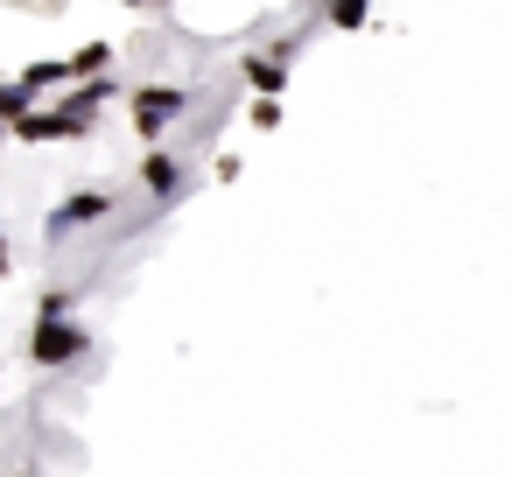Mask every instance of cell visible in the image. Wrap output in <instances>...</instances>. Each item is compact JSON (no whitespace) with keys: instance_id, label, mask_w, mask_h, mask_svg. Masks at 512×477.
Segmentation results:
<instances>
[{"instance_id":"cell-9","label":"cell","mask_w":512,"mask_h":477,"mask_svg":"<svg viewBox=\"0 0 512 477\" xmlns=\"http://www.w3.org/2000/svg\"><path fill=\"white\" fill-rule=\"evenodd\" d=\"M15 85H22L29 99H50V92H64V85H71V64H64V57H36Z\"/></svg>"},{"instance_id":"cell-8","label":"cell","mask_w":512,"mask_h":477,"mask_svg":"<svg viewBox=\"0 0 512 477\" xmlns=\"http://www.w3.org/2000/svg\"><path fill=\"white\" fill-rule=\"evenodd\" d=\"M64 64H71V85H85V78H106V71L120 64V50H113V43L99 36V43H78V50H71Z\"/></svg>"},{"instance_id":"cell-1","label":"cell","mask_w":512,"mask_h":477,"mask_svg":"<svg viewBox=\"0 0 512 477\" xmlns=\"http://www.w3.org/2000/svg\"><path fill=\"white\" fill-rule=\"evenodd\" d=\"M190 106H197V92H190V85H169V78H162V85H127V127H134L148 148H162V141H169V127H176Z\"/></svg>"},{"instance_id":"cell-10","label":"cell","mask_w":512,"mask_h":477,"mask_svg":"<svg viewBox=\"0 0 512 477\" xmlns=\"http://www.w3.org/2000/svg\"><path fill=\"white\" fill-rule=\"evenodd\" d=\"M29 106H36V99H29L15 78H0V141H15V120H22Z\"/></svg>"},{"instance_id":"cell-11","label":"cell","mask_w":512,"mask_h":477,"mask_svg":"<svg viewBox=\"0 0 512 477\" xmlns=\"http://www.w3.org/2000/svg\"><path fill=\"white\" fill-rule=\"evenodd\" d=\"M330 29H372V0H323Z\"/></svg>"},{"instance_id":"cell-17","label":"cell","mask_w":512,"mask_h":477,"mask_svg":"<svg viewBox=\"0 0 512 477\" xmlns=\"http://www.w3.org/2000/svg\"><path fill=\"white\" fill-rule=\"evenodd\" d=\"M8 267H15V260H8V253H0V281H8Z\"/></svg>"},{"instance_id":"cell-13","label":"cell","mask_w":512,"mask_h":477,"mask_svg":"<svg viewBox=\"0 0 512 477\" xmlns=\"http://www.w3.org/2000/svg\"><path fill=\"white\" fill-rule=\"evenodd\" d=\"M246 120H253L260 134H274V127H281V99H253V106H246Z\"/></svg>"},{"instance_id":"cell-18","label":"cell","mask_w":512,"mask_h":477,"mask_svg":"<svg viewBox=\"0 0 512 477\" xmlns=\"http://www.w3.org/2000/svg\"><path fill=\"white\" fill-rule=\"evenodd\" d=\"M43 8H71V0H43Z\"/></svg>"},{"instance_id":"cell-3","label":"cell","mask_w":512,"mask_h":477,"mask_svg":"<svg viewBox=\"0 0 512 477\" xmlns=\"http://www.w3.org/2000/svg\"><path fill=\"white\" fill-rule=\"evenodd\" d=\"M134 183L148 190V204H155V211H169V204H176V197L190 190V155L162 141V148H148V155H141V169H134Z\"/></svg>"},{"instance_id":"cell-14","label":"cell","mask_w":512,"mask_h":477,"mask_svg":"<svg viewBox=\"0 0 512 477\" xmlns=\"http://www.w3.org/2000/svg\"><path fill=\"white\" fill-rule=\"evenodd\" d=\"M267 57H281V64L295 71V57H302V29H288V36H274V43H267Z\"/></svg>"},{"instance_id":"cell-5","label":"cell","mask_w":512,"mask_h":477,"mask_svg":"<svg viewBox=\"0 0 512 477\" xmlns=\"http://www.w3.org/2000/svg\"><path fill=\"white\" fill-rule=\"evenodd\" d=\"M92 351V337L64 316V323H36L29 330V365H43V372H57V365H78Z\"/></svg>"},{"instance_id":"cell-15","label":"cell","mask_w":512,"mask_h":477,"mask_svg":"<svg viewBox=\"0 0 512 477\" xmlns=\"http://www.w3.org/2000/svg\"><path fill=\"white\" fill-rule=\"evenodd\" d=\"M211 176H218V183H239V176H246V162H239V155H218V162H211Z\"/></svg>"},{"instance_id":"cell-6","label":"cell","mask_w":512,"mask_h":477,"mask_svg":"<svg viewBox=\"0 0 512 477\" xmlns=\"http://www.w3.org/2000/svg\"><path fill=\"white\" fill-rule=\"evenodd\" d=\"M239 85H246L253 99H281V92H288V64L267 57V50H246V57H239Z\"/></svg>"},{"instance_id":"cell-12","label":"cell","mask_w":512,"mask_h":477,"mask_svg":"<svg viewBox=\"0 0 512 477\" xmlns=\"http://www.w3.org/2000/svg\"><path fill=\"white\" fill-rule=\"evenodd\" d=\"M71 309H78V288H43L36 295V323H64Z\"/></svg>"},{"instance_id":"cell-2","label":"cell","mask_w":512,"mask_h":477,"mask_svg":"<svg viewBox=\"0 0 512 477\" xmlns=\"http://www.w3.org/2000/svg\"><path fill=\"white\" fill-rule=\"evenodd\" d=\"M92 134H99V120H92V113H78V106H64V99H50V106L36 99V106L15 120V141H22V148H50V141H92Z\"/></svg>"},{"instance_id":"cell-16","label":"cell","mask_w":512,"mask_h":477,"mask_svg":"<svg viewBox=\"0 0 512 477\" xmlns=\"http://www.w3.org/2000/svg\"><path fill=\"white\" fill-rule=\"evenodd\" d=\"M120 8H176V0H120Z\"/></svg>"},{"instance_id":"cell-7","label":"cell","mask_w":512,"mask_h":477,"mask_svg":"<svg viewBox=\"0 0 512 477\" xmlns=\"http://www.w3.org/2000/svg\"><path fill=\"white\" fill-rule=\"evenodd\" d=\"M57 99H64V106H78V113H92V120H99V113H106V106H113V99H127V78H120V71H106V78H85V85H64V92H57Z\"/></svg>"},{"instance_id":"cell-19","label":"cell","mask_w":512,"mask_h":477,"mask_svg":"<svg viewBox=\"0 0 512 477\" xmlns=\"http://www.w3.org/2000/svg\"><path fill=\"white\" fill-rule=\"evenodd\" d=\"M0 253H8V232H0Z\"/></svg>"},{"instance_id":"cell-4","label":"cell","mask_w":512,"mask_h":477,"mask_svg":"<svg viewBox=\"0 0 512 477\" xmlns=\"http://www.w3.org/2000/svg\"><path fill=\"white\" fill-rule=\"evenodd\" d=\"M120 211V190H71L50 218H43V232L50 239H71V232H85V225H106Z\"/></svg>"}]
</instances>
